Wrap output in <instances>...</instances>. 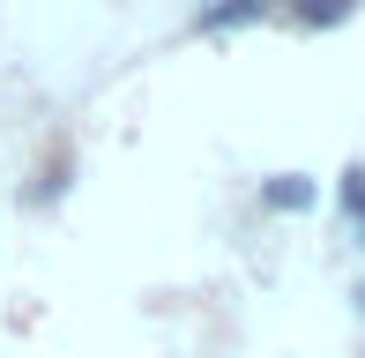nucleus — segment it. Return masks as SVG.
I'll return each instance as SVG.
<instances>
[{
    "mask_svg": "<svg viewBox=\"0 0 365 358\" xmlns=\"http://www.w3.org/2000/svg\"><path fill=\"white\" fill-rule=\"evenodd\" d=\"M343 209H351V224H365V165L343 172Z\"/></svg>",
    "mask_w": 365,
    "mask_h": 358,
    "instance_id": "4",
    "label": "nucleus"
},
{
    "mask_svg": "<svg viewBox=\"0 0 365 358\" xmlns=\"http://www.w3.org/2000/svg\"><path fill=\"white\" fill-rule=\"evenodd\" d=\"M351 299H358V314H365V284H358V291H351Z\"/></svg>",
    "mask_w": 365,
    "mask_h": 358,
    "instance_id": "6",
    "label": "nucleus"
},
{
    "mask_svg": "<svg viewBox=\"0 0 365 358\" xmlns=\"http://www.w3.org/2000/svg\"><path fill=\"white\" fill-rule=\"evenodd\" d=\"M261 202H269L276 217H306V209L321 202V187H313L306 172H276V179H261Z\"/></svg>",
    "mask_w": 365,
    "mask_h": 358,
    "instance_id": "2",
    "label": "nucleus"
},
{
    "mask_svg": "<svg viewBox=\"0 0 365 358\" xmlns=\"http://www.w3.org/2000/svg\"><path fill=\"white\" fill-rule=\"evenodd\" d=\"M284 15H291L298 30H336V23L358 15V0H284Z\"/></svg>",
    "mask_w": 365,
    "mask_h": 358,
    "instance_id": "3",
    "label": "nucleus"
},
{
    "mask_svg": "<svg viewBox=\"0 0 365 358\" xmlns=\"http://www.w3.org/2000/svg\"><path fill=\"white\" fill-rule=\"evenodd\" d=\"M276 0H202L194 8V30H246V23H269Z\"/></svg>",
    "mask_w": 365,
    "mask_h": 358,
    "instance_id": "1",
    "label": "nucleus"
},
{
    "mask_svg": "<svg viewBox=\"0 0 365 358\" xmlns=\"http://www.w3.org/2000/svg\"><path fill=\"white\" fill-rule=\"evenodd\" d=\"M60 187H68V157H53V165H45V179L30 187V202H60Z\"/></svg>",
    "mask_w": 365,
    "mask_h": 358,
    "instance_id": "5",
    "label": "nucleus"
},
{
    "mask_svg": "<svg viewBox=\"0 0 365 358\" xmlns=\"http://www.w3.org/2000/svg\"><path fill=\"white\" fill-rule=\"evenodd\" d=\"M358 247H365V224H358Z\"/></svg>",
    "mask_w": 365,
    "mask_h": 358,
    "instance_id": "7",
    "label": "nucleus"
}]
</instances>
